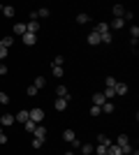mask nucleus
<instances>
[{"instance_id":"obj_1","label":"nucleus","mask_w":139,"mask_h":155,"mask_svg":"<svg viewBox=\"0 0 139 155\" xmlns=\"http://www.w3.org/2000/svg\"><path fill=\"white\" fill-rule=\"evenodd\" d=\"M28 118H30L33 123L42 125V118H44V111H42V109H30V111H28Z\"/></svg>"},{"instance_id":"obj_2","label":"nucleus","mask_w":139,"mask_h":155,"mask_svg":"<svg viewBox=\"0 0 139 155\" xmlns=\"http://www.w3.org/2000/svg\"><path fill=\"white\" fill-rule=\"evenodd\" d=\"M49 9H46V7H40V9H35V12H30V21H37V19H46V16H49Z\"/></svg>"},{"instance_id":"obj_3","label":"nucleus","mask_w":139,"mask_h":155,"mask_svg":"<svg viewBox=\"0 0 139 155\" xmlns=\"http://www.w3.org/2000/svg\"><path fill=\"white\" fill-rule=\"evenodd\" d=\"M26 32L37 35V32H40V21H28V23H26Z\"/></svg>"},{"instance_id":"obj_4","label":"nucleus","mask_w":139,"mask_h":155,"mask_svg":"<svg viewBox=\"0 0 139 155\" xmlns=\"http://www.w3.org/2000/svg\"><path fill=\"white\" fill-rule=\"evenodd\" d=\"M93 30L98 32L100 37H104V35H109V32H111V30H109V23H98V26L93 28Z\"/></svg>"},{"instance_id":"obj_5","label":"nucleus","mask_w":139,"mask_h":155,"mask_svg":"<svg viewBox=\"0 0 139 155\" xmlns=\"http://www.w3.org/2000/svg\"><path fill=\"white\" fill-rule=\"evenodd\" d=\"M16 120H14V116L12 114H2L0 116V125H5V127H9V125H14Z\"/></svg>"},{"instance_id":"obj_6","label":"nucleus","mask_w":139,"mask_h":155,"mask_svg":"<svg viewBox=\"0 0 139 155\" xmlns=\"http://www.w3.org/2000/svg\"><path fill=\"white\" fill-rule=\"evenodd\" d=\"M111 12H114V19H123V16H125V7L123 5H114Z\"/></svg>"},{"instance_id":"obj_7","label":"nucleus","mask_w":139,"mask_h":155,"mask_svg":"<svg viewBox=\"0 0 139 155\" xmlns=\"http://www.w3.org/2000/svg\"><path fill=\"white\" fill-rule=\"evenodd\" d=\"M88 44H93V46L102 44V39H100V35H98L95 30H91V32H88Z\"/></svg>"},{"instance_id":"obj_8","label":"nucleus","mask_w":139,"mask_h":155,"mask_svg":"<svg viewBox=\"0 0 139 155\" xmlns=\"http://www.w3.org/2000/svg\"><path fill=\"white\" fill-rule=\"evenodd\" d=\"M104 102H109V100H107L102 93H95V95H93V104H95V107H102Z\"/></svg>"},{"instance_id":"obj_9","label":"nucleus","mask_w":139,"mask_h":155,"mask_svg":"<svg viewBox=\"0 0 139 155\" xmlns=\"http://www.w3.org/2000/svg\"><path fill=\"white\" fill-rule=\"evenodd\" d=\"M114 93H116V95H125V93H127V84H123V81H118V84L114 86Z\"/></svg>"},{"instance_id":"obj_10","label":"nucleus","mask_w":139,"mask_h":155,"mask_svg":"<svg viewBox=\"0 0 139 155\" xmlns=\"http://www.w3.org/2000/svg\"><path fill=\"white\" fill-rule=\"evenodd\" d=\"M33 134H35V139H46V127L44 125H37Z\"/></svg>"},{"instance_id":"obj_11","label":"nucleus","mask_w":139,"mask_h":155,"mask_svg":"<svg viewBox=\"0 0 139 155\" xmlns=\"http://www.w3.org/2000/svg\"><path fill=\"white\" fill-rule=\"evenodd\" d=\"M56 93H58V97H65V100H70V91H67V86L58 84V88H56Z\"/></svg>"},{"instance_id":"obj_12","label":"nucleus","mask_w":139,"mask_h":155,"mask_svg":"<svg viewBox=\"0 0 139 155\" xmlns=\"http://www.w3.org/2000/svg\"><path fill=\"white\" fill-rule=\"evenodd\" d=\"M0 12L5 14V16H9V19H12L14 14H16V9H14V7H9V5H0Z\"/></svg>"},{"instance_id":"obj_13","label":"nucleus","mask_w":139,"mask_h":155,"mask_svg":"<svg viewBox=\"0 0 139 155\" xmlns=\"http://www.w3.org/2000/svg\"><path fill=\"white\" fill-rule=\"evenodd\" d=\"M35 42H37V35H30V32L23 35V44H26V46H33Z\"/></svg>"},{"instance_id":"obj_14","label":"nucleus","mask_w":139,"mask_h":155,"mask_svg":"<svg viewBox=\"0 0 139 155\" xmlns=\"http://www.w3.org/2000/svg\"><path fill=\"white\" fill-rule=\"evenodd\" d=\"M53 107H56V111H65V109H67V100H65V97H58Z\"/></svg>"},{"instance_id":"obj_15","label":"nucleus","mask_w":139,"mask_h":155,"mask_svg":"<svg viewBox=\"0 0 139 155\" xmlns=\"http://www.w3.org/2000/svg\"><path fill=\"white\" fill-rule=\"evenodd\" d=\"M123 26H125V21H123V19H114L111 23H109V30H118V28H123Z\"/></svg>"},{"instance_id":"obj_16","label":"nucleus","mask_w":139,"mask_h":155,"mask_svg":"<svg viewBox=\"0 0 139 155\" xmlns=\"http://www.w3.org/2000/svg\"><path fill=\"white\" fill-rule=\"evenodd\" d=\"M63 139H65L67 143H72L74 139H77V134H74V130H65V132H63Z\"/></svg>"},{"instance_id":"obj_17","label":"nucleus","mask_w":139,"mask_h":155,"mask_svg":"<svg viewBox=\"0 0 139 155\" xmlns=\"http://www.w3.org/2000/svg\"><path fill=\"white\" fill-rule=\"evenodd\" d=\"M14 120H19V123H26L28 120V109H21L16 116H14Z\"/></svg>"},{"instance_id":"obj_18","label":"nucleus","mask_w":139,"mask_h":155,"mask_svg":"<svg viewBox=\"0 0 139 155\" xmlns=\"http://www.w3.org/2000/svg\"><path fill=\"white\" fill-rule=\"evenodd\" d=\"M107 155H123V150H121L116 143H111V146H107Z\"/></svg>"},{"instance_id":"obj_19","label":"nucleus","mask_w":139,"mask_h":155,"mask_svg":"<svg viewBox=\"0 0 139 155\" xmlns=\"http://www.w3.org/2000/svg\"><path fill=\"white\" fill-rule=\"evenodd\" d=\"M14 35H26V23H14Z\"/></svg>"},{"instance_id":"obj_20","label":"nucleus","mask_w":139,"mask_h":155,"mask_svg":"<svg viewBox=\"0 0 139 155\" xmlns=\"http://www.w3.org/2000/svg\"><path fill=\"white\" fill-rule=\"evenodd\" d=\"M98 146H111V139L104 134H98Z\"/></svg>"},{"instance_id":"obj_21","label":"nucleus","mask_w":139,"mask_h":155,"mask_svg":"<svg viewBox=\"0 0 139 155\" xmlns=\"http://www.w3.org/2000/svg\"><path fill=\"white\" fill-rule=\"evenodd\" d=\"M51 72H53V77L60 79L63 77V65H51Z\"/></svg>"},{"instance_id":"obj_22","label":"nucleus","mask_w":139,"mask_h":155,"mask_svg":"<svg viewBox=\"0 0 139 155\" xmlns=\"http://www.w3.org/2000/svg\"><path fill=\"white\" fill-rule=\"evenodd\" d=\"M93 150H95V148H93V143H81V153H84V155H91Z\"/></svg>"},{"instance_id":"obj_23","label":"nucleus","mask_w":139,"mask_h":155,"mask_svg":"<svg viewBox=\"0 0 139 155\" xmlns=\"http://www.w3.org/2000/svg\"><path fill=\"white\" fill-rule=\"evenodd\" d=\"M23 127H26V132H35V127H37V123H33V120L28 118L26 123H23Z\"/></svg>"},{"instance_id":"obj_24","label":"nucleus","mask_w":139,"mask_h":155,"mask_svg":"<svg viewBox=\"0 0 139 155\" xmlns=\"http://www.w3.org/2000/svg\"><path fill=\"white\" fill-rule=\"evenodd\" d=\"M44 84H46V81H44V77H37V79L33 81V86L37 88V91H40V88H44Z\"/></svg>"},{"instance_id":"obj_25","label":"nucleus","mask_w":139,"mask_h":155,"mask_svg":"<svg viewBox=\"0 0 139 155\" xmlns=\"http://www.w3.org/2000/svg\"><path fill=\"white\" fill-rule=\"evenodd\" d=\"M100 109H102V114H111V111H114V104H111V102H104Z\"/></svg>"},{"instance_id":"obj_26","label":"nucleus","mask_w":139,"mask_h":155,"mask_svg":"<svg viewBox=\"0 0 139 155\" xmlns=\"http://www.w3.org/2000/svg\"><path fill=\"white\" fill-rule=\"evenodd\" d=\"M88 21H91L88 14H77V23H88Z\"/></svg>"},{"instance_id":"obj_27","label":"nucleus","mask_w":139,"mask_h":155,"mask_svg":"<svg viewBox=\"0 0 139 155\" xmlns=\"http://www.w3.org/2000/svg\"><path fill=\"white\" fill-rule=\"evenodd\" d=\"M0 42H2V46H5V49H9V46L14 44V37H12V35H9V37H5V39H0Z\"/></svg>"},{"instance_id":"obj_28","label":"nucleus","mask_w":139,"mask_h":155,"mask_svg":"<svg viewBox=\"0 0 139 155\" xmlns=\"http://www.w3.org/2000/svg\"><path fill=\"white\" fill-rule=\"evenodd\" d=\"M104 84H107V88H114V86L118 84V81H116L114 77H107V79H104Z\"/></svg>"},{"instance_id":"obj_29","label":"nucleus","mask_w":139,"mask_h":155,"mask_svg":"<svg viewBox=\"0 0 139 155\" xmlns=\"http://www.w3.org/2000/svg\"><path fill=\"white\" fill-rule=\"evenodd\" d=\"M102 95H104L107 100H114V97H116V93H114V88H107V91L102 93Z\"/></svg>"},{"instance_id":"obj_30","label":"nucleus","mask_w":139,"mask_h":155,"mask_svg":"<svg viewBox=\"0 0 139 155\" xmlns=\"http://www.w3.org/2000/svg\"><path fill=\"white\" fill-rule=\"evenodd\" d=\"M130 35H132V39L139 37V26H130Z\"/></svg>"},{"instance_id":"obj_31","label":"nucleus","mask_w":139,"mask_h":155,"mask_svg":"<svg viewBox=\"0 0 139 155\" xmlns=\"http://www.w3.org/2000/svg\"><path fill=\"white\" fill-rule=\"evenodd\" d=\"M26 93H28V97H35V95H37V88H35V86H28Z\"/></svg>"},{"instance_id":"obj_32","label":"nucleus","mask_w":139,"mask_h":155,"mask_svg":"<svg viewBox=\"0 0 139 155\" xmlns=\"http://www.w3.org/2000/svg\"><path fill=\"white\" fill-rule=\"evenodd\" d=\"M100 114H102V109H100V107H95V104H93V107H91V116H100Z\"/></svg>"},{"instance_id":"obj_33","label":"nucleus","mask_w":139,"mask_h":155,"mask_svg":"<svg viewBox=\"0 0 139 155\" xmlns=\"http://www.w3.org/2000/svg\"><path fill=\"white\" fill-rule=\"evenodd\" d=\"M7 53H9V49H5V46H0V60L7 58Z\"/></svg>"},{"instance_id":"obj_34","label":"nucleus","mask_w":139,"mask_h":155,"mask_svg":"<svg viewBox=\"0 0 139 155\" xmlns=\"http://www.w3.org/2000/svg\"><path fill=\"white\" fill-rule=\"evenodd\" d=\"M42 143H44V139H33V148H40Z\"/></svg>"},{"instance_id":"obj_35","label":"nucleus","mask_w":139,"mask_h":155,"mask_svg":"<svg viewBox=\"0 0 139 155\" xmlns=\"http://www.w3.org/2000/svg\"><path fill=\"white\" fill-rule=\"evenodd\" d=\"M98 155H107V146H98Z\"/></svg>"},{"instance_id":"obj_36","label":"nucleus","mask_w":139,"mask_h":155,"mask_svg":"<svg viewBox=\"0 0 139 155\" xmlns=\"http://www.w3.org/2000/svg\"><path fill=\"white\" fill-rule=\"evenodd\" d=\"M100 39H102L104 44H109V42H111V32H109V35H104V37H100Z\"/></svg>"},{"instance_id":"obj_37","label":"nucleus","mask_w":139,"mask_h":155,"mask_svg":"<svg viewBox=\"0 0 139 155\" xmlns=\"http://www.w3.org/2000/svg\"><path fill=\"white\" fill-rule=\"evenodd\" d=\"M0 102H2V104H9V97H7L5 93H2V95H0Z\"/></svg>"},{"instance_id":"obj_38","label":"nucleus","mask_w":139,"mask_h":155,"mask_svg":"<svg viewBox=\"0 0 139 155\" xmlns=\"http://www.w3.org/2000/svg\"><path fill=\"white\" fill-rule=\"evenodd\" d=\"M53 65H63V56H56V58H53Z\"/></svg>"},{"instance_id":"obj_39","label":"nucleus","mask_w":139,"mask_h":155,"mask_svg":"<svg viewBox=\"0 0 139 155\" xmlns=\"http://www.w3.org/2000/svg\"><path fill=\"white\" fill-rule=\"evenodd\" d=\"M0 74H7V65L5 63H0Z\"/></svg>"},{"instance_id":"obj_40","label":"nucleus","mask_w":139,"mask_h":155,"mask_svg":"<svg viewBox=\"0 0 139 155\" xmlns=\"http://www.w3.org/2000/svg\"><path fill=\"white\" fill-rule=\"evenodd\" d=\"M0 143H7V137H5V132L0 134Z\"/></svg>"},{"instance_id":"obj_41","label":"nucleus","mask_w":139,"mask_h":155,"mask_svg":"<svg viewBox=\"0 0 139 155\" xmlns=\"http://www.w3.org/2000/svg\"><path fill=\"white\" fill-rule=\"evenodd\" d=\"M63 155H74V150H67V153H63Z\"/></svg>"},{"instance_id":"obj_42","label":"nucleus","mask_w":139,"mask_h":155,"mask_svg":"<svg viewBox=\"0 0 139 155\" xmlns=\"http://www.w3.org/2000/svg\"><path fill=\"white\" fill-rule=\"evenodd\" d=\"M0 134H2V125H0Z\"/></svg>"},{"instance_id":"obj_43","label":"nucleus","mask_w":139,"mask_h":155,"mask_svg":"<svg viewBox=\"0 0 139 155\" xmlns=\"http://www.w3.org/2000/svg\"><path fill=\"white\" fill-rule=\"evenodd\" d=\"M0 46H2V42H0Z\"/></svg>"},{"instance_id":"obj_44","label":"nucleus","mask_w":139,"mask_h":155,"mask_svg":"<svg viewBox=\"0 0 139 155\" xmlns=\"http://www.w3.org/2000/svg\"><path fill=\"white\" fill-rule=\"evenodd\" d=\"M0 95H2V91H0Z\"/></svg>"}]
</instances>
